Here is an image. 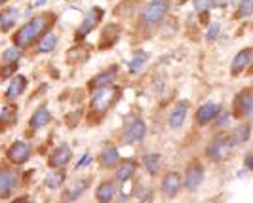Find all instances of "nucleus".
I'll list each match as a JSON object with an SVG mask.
<instances>
[{"label": "nucleus", "mask_w": 253, "mask_h": 203, "mask_svg": "<svg viewBox=\"0 0 253 203\" xmlns=\"http://www.w3.org/2000/svg\"><path fill=\"white\" fill-rule=\"evenodd\" d=\"M230 0H211V6H215V8H223V6H227Z\"/></svg>", "instance_id": "36"}, {"label": "nucleus", "mask_w": 253, "mask_h": 203, "mask_svg": "<svg viewBox=\"0 0 253 203\" xmlns=\"http://www.w3.org/2000/svg\"><path fill=\"white\" fill-rule=\"evenodd\" d=\"M118 159H120V154H118V150L114 146H107L101 152V158H99V161H101L103 167H114L118 163Z\"/></svg>", "instance_id": "18"}, {"label": "nucleus", "mask_w": 253, "mask_h": 203, "mask_svg": "<svg viewBox=\"0 0 253 203\" xmlns=\"http://www.w3.org/2000/svg\"><path fill=\"white\" fill-rule=\"evenodd\" d=\"M16 70H17V65L16 63H10V65H6V68H4L2 74H4V76H10V74H14Z\"/></svg>", "instance_id": "34"}, {"label": "nucleus", "mask_w": 253, "mask_h": 203, "mask_svg": "<svg viewBox=\"0 0 253 203\" xmlns=\"http://www.w3.org/2000/svg\"><path fill=\"white\" fill-rule=\"evenodd\" d=\"M50 16H40V17H34L32 21H29L27 25H23L16 34V44L19 47H27L31 46L32 42L38 38V36H42L44 32L48 31V27H50Z\"/></svg>", "instance_id": "1"}, {"label": "nucleus", "mask_w": 253, "mask_h": 203, "mask_svg": "<svg viewBox=\"0 0 253 203\" xmlns=\"http://www.w3.org/2000/svg\"><path fill=\"white\" fill-rule=\"evenodd\" d=\"M19 57H21L19 47H8V49L4 51V61L6 63H16Z\"/></svg>", "instance_id": "29"}, {"label": "nucleus", "mask_w": 253, "mask_h": 203, "mask_svg": "<svg viewBox=\"0 0 253 203\" xmlns=\"http://www.w3.org/2000/svg\"><path fill=\"white\" fill-rule=\"evenodd\" d=\"M145 167L151 175H156L160 169V156L158 154H147L145 156Z\"/></svg>", "instance_id": "28"}, {"label": "nucleus", "mask_w": 253, "mask_h": 203, "mask_svg": "<svg viewBox=\"0 0 253 203\" xmlns=\"http://www.w3.org/2000/svg\"><path fill=\"white\" fill-rule=\"evenodd\" d=\"M252 12H253V0H242L238 14L242 17H248V16H252Z\"/></svg>", "instance_id": "30"}, {"label": "nucleus", "mask_w": 253, "mask_h": 203, "mask_svg": "<svg viewBox=\"0 0 253 203\" xmlns=\"http://www.w3.org/2000/svg\"><path fill=\"white\" fill-rule=\"evenodd\" d=\"M246 167H248V169H252V152H248V154H246Z\"/></svg>", "instance_id": "37"}, {"label": "nucleus", "mask_w": 253, "mask_h": 203, "mask_svg": "<svg viewBox=\"0 0 253 203\" xmlns=\"http://www.w3.org/2000/svg\"><path fill=\"white\" fill-rule=\"evenodd\" d=\"M50 118H51L50 110H48L46 107H42V109H38L34 114H32L31 127H32V129H40V127H44V125L50 122Z\"/></svg>", "instance_id": "20"}, {"label": "nucleus", "mask_w": 253, "mask_h": 203, "mask_svg": "<svg viewBox=\"0 0 253 203\" xmlns=\"http://www.w3.org/2000/svg\"><path fill=\"white\" fill-rule=\"evenodd\" d=\"M234 110H236V116L242 118H250L253 112V95L250 90L242 91L238 95V99L234 101Z\"/></svg>", "instance_id": "6"}, {"label": "nucleus", "mask_w": 253, "mask_h": 203, "mask_svg": "<svg viewBox=\"0 0 253 203\" xmlns=\"http://www.w3.org/2000/svg\"><path fill=\"white\" fill-rule=\"evenodd\" d=\"M179 188H181V177L174 171L168 173V175L164 177V180H162V192L172 198V196H175V194L179 192Z\"/></svg>", "instance_id": "13"}, {"label": "nucleus", "mask_w": 253, "mask_h": 203, "mask_svg": "<svg viewBox=\"0 0 253 203\" xmlns=\"http://www.w3.org/2000/svg\"><path fill=\"white\" fill-rule=\"evenodd\" d=\"M31 144L25 141H16L12 146H10V150H8V158L14 161V163H25L29 158H31Z\"/></svg>", "instance_id": "5"}, {"label": "nucleus", "mask_w": 253, "mask_h": 203, "mask_svg": "<svg viewBox=\"0 0 253 203\" xmlns=\"http://www.w3.org/2000/svg\"><path fill=\"white\" fill-rule=\"evenodd\" d=\"M101 17H103V10H99V8H92V10L86 14L84 21H82V25L76 29V38L80 40V38H84L86 34H90V32L97 27V23L101 21Z\"/></svg>", "instance_id": "4"}, {"label": "nucleus", "mask_w": 253, "mask_h": 203, "mask_svg": "<svg viewBox=\"0 0 253 203\" xmlns=\"http://www.w3.org/2000/svg\"><path fill=\"white\" fill-rule=\"evenodd\" d=\"M55 46H57V36L55 34H46L38 44V51L40 53H50V51L55 49Z\"/></svg>", "instance_id": "27"}, {"label": "nucleus", "mask_w": 253, "mask_h": 203, "mask_svg": "<svg viewBox=\"0 0 253 203\" xmlns=\"http://www.w3.org/2000/svg\"><path fill=\"white\" fill-rule=\"evenodd\" d=\"M215 118H217V127H223V125L228 124V118H230V116H228V112H225V110L221 112V110H219V114H217Z\"/></svg>", "instance_id": "33"}, {"label": "nucleus", "mask_w": 253, "mask_h": 203, "mask_svg": "<svg viewBox=\"0 0 253 203\" xmlns=\"http://www.w3.org/2000/svg\"><path fill=\"white\" fill-rule=\"evenodd\" d=\"M204 180V169L200 165H192L185 175V188L187 190H196Z\"/></svg>", "instance_id": "11"}, {"label": "nucleus", "mask_w": 253, "mask_h": 203, "mask_svg": "<svg viewBox=\"0 0 253 203\" xmlns=\"http://www.w3.org/2000/svg\"><path fill=\"white\" fill-rule=\"evenodd\" d=\"M17 16H19L17 8H8V10H4V12L0 14V29H2V31H10V27L17 21Z\"/></svg>", "instance_id": "19"}, {"label": "nucleus", "mask_w": 253, "mask_h": 203, "mask_svg": "<svg viewBox=\"0 0 253 203\" xmlns=\"http://www.w3.org/2000/svg\"><path fill=\"white\" fill-rule=\"evenodd\" d=\"M116 74H118V68H116V67H112V68H109V70L101 72L99 76H95V78L92 80V86H94V88H101V86H109L111 82H114V78H116Z\"/></svg>", "instance_id": "21"}, {"label": "nucleus", "mask_w": 253, "mask_h": 203, "mask_svg": "<svg viewBox=\"0 0 253 203\" xmlns=\"http://www.w3.org/2000/svg\"><path fill=\"white\" fill-rule=\"evenodd\" d=\"M71 156H73L71 148H69L67 144H63V146H59V148L51 154V158H50V165H51V167H63V165L69 163Z\"/></svg>", "instance_id": "14"}, {"label": "nucleus", "mask_w": 253, "mask_h": 203, "mask_svg": "<svg viewBox=\"0 0 253 203\" xmlns=\"http://www.w3.org/2000/svg\"><path fill=\"white\" fill-rule=\"evenodd\" d=\"M90 161H92V158H90V154L86 152V154L82 156V159H80V161H78V165H76V167H84V165H88Z\"/></svg>", "instance_id": "35"}, {"label": "nucleus", "mask_w": 253, "mask_h": 203, "mask_svg": "<svg viewBox=\"0 0 253 203\" xmlns=\"http://www.w3.org/2000/svg\"><path fill=\"white\" fill-rule=\"evenodd\" d=\"M25 88H27V78H25V76H16V78L10 82V88H8V91H6V97H8L10 101H14V99H17L19 95L23 93Z\"/></svg>", "instance_id": "17"}, {"label": "nucleus", "mask_w": 253, "mask_h": 203, "mask_svg": "<svg viewBox=\"0 0 253 203\" xmlns=\"http://www.w3.org/2000/svg\"><path fill=\"white\" fill-rule=\"evenodd\" d=\"M211 8V0H194V10L196 12H206Z\"/></svg>", "instance_id": "32"}, {"label": "nucleus", "mask_w": 253, "mask_h": 203, "mask_svg": "<svg viewBox=\"0 0 253 203\" xmlns=\"http://www.w3.org/2000/svg\"><path fill=\"white\" fill-rule=\"evenodd\" d=\"M219 23H211L209 25V29H207V32H206V38H207V42H213L215 38H217V34H219Z\"/></svg>", "instance_id": "31"}, {"label": "nucleus", "mask_w": 253, "mask_h": 203, "mask_svg": "<svg viewBox=\"0 0 253 203\" xmlns=\"http://www.w3.org/2000/svg\"><path fill=\"white\" fill-rule=\"evenodd\" d=\"M2 2H6V0H0V4H2Z\"/></svg>", "instance_id": "39"}, {"label": "nucleus", "mask_w": 253, "mask_h": 203, "mask_svg": "<svg viewBox=\"0 0 253 203\" xmlns=\"http://www.w3.org/2000/svg\"><path fill=\"white\" fill-rule=\"evenodd\" d=\"M168 12H170L168 0H152L143 14V21H145V25H156L168 16Z\"/></svg>", "instance_id": "3"}, {"label": "nucleus", "mask_w": 253, "mask_h": 203, "mask_svg": "<svg viewBox=\"0 0 253 203\" xmlns=\"http://www.w3.org/2000/svg\"><path fill=\"white\" fill-rule=\"evenodd\" d=\"M17 186V173L4 169L0 171V198H8Z\"/></svg>", "instance_id": "9"}, {"label": "nucleus", "mask_w": 253, "mask_h": 203, "mask_svg": "<svg viewBox=\"0 0 253 203\" xmlns=\"http://www.w3.org/2000/svg\"><path fill=\"white\" fill-rule=\"evenodd\" d=\"M250 63H252V49H242V51H238V55L234 57V61H232V74H240L242 70H246L248 67H250Z\"/></svg>", "instance_id": "15"}, {"label": "nucleus", "mask_w": 253, "mask_h": 203, "mask_svg": "<svg viewBox=\"0 0 253 203\" xmlns=\"http://www.w3.org/2000/svg\"><path fill=\"white\" fill-rule=\"evenodd\" d=\"M145 63H147V53L145 51H135V55L131 57V61L127 63V68H129V72H139L143 67H145Z\"/></svg>", "instance_id": "25"}, {"label": "nucleus", "mask_w": 253, "mask_h": 203, "mask_svg": "<svg viewBox=\"0 0 253 203\" xmlns=\"http://www.w3.org/2000/svg\"><path fill=\"white\" fill-rule=\"evenodd\" d=\"M133 173H135V163H133V161H126V163H122V165L118 167L116 179H118L120 182H126L127 179L133 177Z\"/></svg>", "instance_id": "26"}, {"label": "nucleus", "mask_w": 253, "mask_h": 203, "mask_svg": "<svg viewBox=\"0 0 253 203\" xmlns=\"http://www.w3.org/2000/svg\"><path fill=\"white\" fill-rule=\"evenodd\" d=\"M114 194H116L114 182H103V184H99L95 196H97L99 202H111L112 198H114Z\"/></svg>", "instance_id": "22"}, {"label": "nucleus", "mask_w": 253, "mask_h": 203, "mask_svg": "<svg viewBox=\"0 0 253 203\" xmlns=\"http://www.w3.org/2000/svg\"><path fill=\"white\" fill-rule=\"evenodd\" d=\"M86 188H88V180H78V182H75L73 186L65 192L63 200H78L80 196L86 192Z\"/></svg>", "instance_id": "23"}, {"label": "nucleus", "mask_w": 253, "mask_h": 203, "mask_svg": "<svg viewBox=\"0 0 253 203\" xmlns=\"http://www.w3.org/2000/svg\"><path fill=\"white\" fill-rule=\"evenodd\" d=\"M118 90H114L111 86H101L97 88V91L92 97V109L95 112H105V110L111 107L112 103L118 99Z\"/></svg>", "instance_id": "2"}, {"label": "nucleus", "mask_w": 253, "mask_h": 203, "mask_svg": "<svg viewBox=\"0 0 253 203\" xmlns=\"http://www.w3.org/2000/svg\"><path fill=\"white\" fill-rule=\"evenodd\" d=\"M145 133H147V127H145V122L143 120H133L131 124L126 127V131H124V137H122V141L126 142V144H131V142H137L141 141L143 137H145Z\"/></svg>", "instance_id": "7"}, {"label": "nucleus", "mask_w": 253, "mask_h": 203, "mask_svg": "<svg viewBox=\"0 0 253 203\" xmlns=\"http://www.w3.org/2000/svg\"><path fill=\"white\" fill-rule=\"evenodd\" d=\"M46 0H32L31 2V8H38V6H42Z\"/></svg>", "instance_id": "38"}, {"label": "nucleus", "mask_w": 253, "mask_h": 203, "mask_svg": "<svg viewBox=\"0 0 253 203\" xmlns=\"http://www.w3.org/2000/svg\"><path fill=\"white\" fill-rule=\"evenodd\" d=\"M187 112H189V103H185V101L177 103L175 109L172 110V116H170V127H172V129H177V127H181V125L185 124Z\"/></svg>", "instance_id": "10"}, {"label": "nucleus", "mask_w": 253, "mask_h": 203, "mask_svg": "<svg viewBox=\"0 0 253 203\" xmlns=\"http://www.w3.org/2000/svg\"><path fill=\"white\" fill-rule=\"evenodd\" d=\"M219 105H215V103H207V105H202L198 112H196V120H198V124H207V122H211V120H215V116L219 114Z\"/></svg>", "instance_id": "12"}, {"label": "nucleus", "mask_w": 253, "mask_h": 203, "mask_svg": "<svg viewBox=\"0 0 253 203\" xmlns=\"http://www.w3.org/2000/svg\"><path fill=\"white\" fill-rule=\"evenodd\" d=\"M250 133H252V129H250V124H242L234 127L232 129V133H230V146H236V144H242V142H246L250 139Z\"/></svg>", "instance_id": "16"}, {"label": "nucleus", "mask_w": 253, "mask_h": 203, "mask_svg": "<svg viewBox=\"0 0 253 203\" xmlns=\"http://www.w3.org/2000/svg\"><path fill=\"white\" fill-rule=\"evenodd\" d=\"M65 182V173L63 171H51L46 175V180L44 184L50 190H55V188H61V184Z\"/></svg>", "instance_id": "24"}, {"label": "nucleus", "mask_w": 253, "mask_h": 203, "mask_svg": "<svg viewBox=\"0 0 253 203\" xmlns=\"http://www.w3.org/2000/svg\"><path fill=\"white\" fill-rule=\"evenodd\" d=\"M228 150H230V142H228V139H215V141L206 148V154H207V158H211L213 161H221V159L227 158Z\"/></svg>", "instance_id": "8"}]
</instances>
